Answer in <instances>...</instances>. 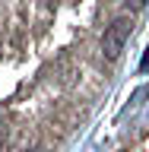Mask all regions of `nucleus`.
<instances>
[{"mask_svg": "<svg viewBox=\"0 0 149 152\" xmlns=\"http://www.w3.org/2000/svg\"><path fill=\"white\" fill-rule=\"evenodd\" d=\"M130 32H133V19H130V16H117L111 26L105 28V38H102L105 54H108V57H117V54L124 51V45H127Z\"/></svg>", "mask_w": 149, "mask_h": 152, "instance_id": "1", "label": "nucleus"}, {"mask_svg": "<svg viewBox=\"0 0 149 152\" xmlns=\"http://www.w3.org/2000/svg\"><path fill=\"white\" fill-rule=\"evenodd\" d=\"M133 3H137V7H143V3H146V0H133Z\"/></svg>", "mask_w": 149, "mask_h": 152, "instance_id": "2", "label": "nucleus"}]
</instances>
